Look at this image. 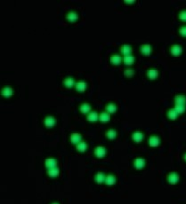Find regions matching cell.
Here are the masks:
<instances>
[{"label":"cell","mask_w":186,"mask_h":204,"mask_svg":"<svg viewBox=\"0 0 186 204\" xmlns=\"http://www.w3.org/2000/svg\"><path fill=\"white\" fill-rule=\"evenodd\" d=\"M186 108V96L182 94H178L175 96V107L174 109L176 110L178 115H182L185 111Z\"/></svg>","instance_id":"6da1fadb"},{"label":"cell","mask_w":186,"mask_h":204,"mask_svg":"<svg viewBox=\"0 0 186 204\" xmlns=\"http://www.w3.org/2000/svg\"><path fill=\"white\" fill-rule=\"evenodd\" d=\"M180 179V176L176 172H170L167 175V181L170 185H175L178 183Z\"/></svg>","instance_id":"7a4b0ae2"},{"label":"cell","mask_w":186,"mask_h":204,"mask_svg":"<svg viewBox=\"0 0 186 204\" xmlns=\"http://www.w3.org/2000/svg\"><path fill=\"white\" fill-rule=\"evenodd\" d=\"M170 52L173 56L174 57H178L182 54V48L181 45H173L171 47H170Z\"/></svg>","instance_id":"3957f363"},{"label":"cell","mask_w":186,"mask_h":204,"mask_svg":"<svg viewBox=\"0 0 186 204\" xmlns=\"http://www.w3.org/2000/svg\"><path fill=\"white\" fill-rule=\"evenodd\" d=\"M45 126L46 128H53L55 124H56V119L54 116H48L45 118Z\"/></svg>","instance_id":"277c9868"},{"label":"cell","mask_w":186,"mask_h":204,"mask_svg":"<svg viewBox=\"0 0 186 204\" xmlns=\"http://www.w3.org/2000/svg\"><path fill=\"white\" fill-rule=\"evenodd\" d=\"M94 154L97 158H103L106 154V149L103 147H96L94 149Z\"/></svg>","instance_id":"5b68a950"},{"label":"cell","mask_w":186,"mask_h":204,"mask_svg":"<svg viewBox=\"0 0 186 204\" xmlns=\"http://www.w3.org/2000/svg\"><path fill=\"white\" fill-rule=\"evenodd\" d=\"M1 94L6 98H10L14 95V89L10 86H6L1 90Z\"/></svg>","instance_id":"8992f818"},{"label":"cell","mask_w":186,"mask_h":204,"mask_svg":"<svg viewBox=\"0 0 186 204\" xmlns=\"http://www.w3.org/2000/svg\"><path fill=\"white\" fill-rule=\"evenodd\" d=\"M140 50H141V52L145 55V56H149L150 53H151V51H152V48L150 45H142L141 47H140Z\"/></svg>","instance_id":"52a82bcc"},{"label":"cell","mask_w":186,"mask_h":204,"mask_svg":"<svg viewBox=\"0 0 186 204\" xmlns=\"http://www.w3.org/2000/svg\"><path fill=\"white\" fill-rule=\"evenodd\" d=\"M144 136L141 131H135L132 134V139L135 143H141L143 139Z\"/></svg>","instance_id":"ba28073f"},{"label":"cell","mask_w":186,"mask_h":204,"mask_svg":"<svg viewBox=\"0 0 186 204\" xmlns=\"http://www.w3.org/2000/svg\"><path fill=\"white\" fill-rule=\"evenodd\" d=\"M134 165L137 170H142L145 166V160L142 158H136L134 161Z\"/></svg>","instance_id":"9c48e42d"},{"label":"cell","mask_w":186,"mask_h":204,"mask_svg":"<svg viewBox=\"0 0 186 204\" xmlns=\"http://www.w3.org/2000/svg\"><path fill=\"white\" fill-rule=\"evenodd\" d=\"M66 19L70 22H76L78 20V14L76 12H69L66 14Z\"/></svg>","instance_id":"30bf717a"},{"label":"cell","mask_w":186,"mask_h":204,"mask_svg":"<svg viewBox=\"0 0 186 204\" xmlns=\"http://www.w3.org/2000/svg\"><path fill=\"white\" fill-rule=\"evenodd\" d=\"M82 140V136L79 133H72L70 135V141L72 144L78 145L81 142Z\"/></svg>","instance_id":"8fae6325"},{"label":"cell","mask_w":186,"mask_h":204,"mask_svg":"<svg viewBox=\"0 0 186 204\" xmlns=\"http://www.w3.org/2000/svg\"><path fill=\"white\" fill-rule=\"evenodd\" d=\"M47 174L50 177H56L59 176L60 174V169L57 168V167H54V168H51V169H47Z\"/></svg>","instance_id":"7c38bea8"},{"label":"cell","mask_w":186,"mask_h":204,"mask_svg":"<svg viewBox=\"0 0 186 204\" xmlns=\"http://www.w3.org/2000/svg\"><path fill=\"white\" fill-rule=\"evenodd\" d=\"M160 144V139L157 136H151L150 137L149 139V145L152 147H158V145Z\"/></svg>","instance_id":"4fadbf2b"},{"label":"cell","mask_w":186,"mask_h":204,"mask_svg":"<svg viewBox=\"0 0 186 204\" xmlns=\"http://www.w3.org/2000/svg\"><path fill=\"white\" fill-rule=\"evenodd\" d=\"M45 163H46V167L47 169L54 168L57 165V160L54 159V158H47V159H46Z\"/></svg>","instance_id":"5bb4252c"},{"label":"cell","mask_w":186,"mask_h":204,"mask_svg":"<svg viewBox=\"0 0 186 204\" xmlns=\"http://www.w3.org/2000/svg\"><path fill=\"white\" fill-rule=\"evenodd\" d=\"M132 51H133V49H132V47L129 45H123L120 46V52L125 56L129 55L132 52Z\"/></svg>","instance_id":"9a60e30c"},{"label":"cell","mask_w":186,"mask_h":204,"mask_svg":"<svg viewBox=\"0 0 186 204\" xmlns=\"http://www.w3.org/2000/svg\"><path fill=\"white\" fill-rule=\"evenodd\" d=\"M105 175L102 173V172H101V171H99V172H97L96 174H95V176H94V180H95V182L97 183V184H102V183H104L105 182Z\"/></svg>","instance_id":"2e32d148"},{"label":"cell","mask_w":186,"mask_h":204,"mask_svg":"<svg viewBox=\"0 0 186 204\" xmlns=\"http://www.w3.org/2000/svg\"><path fill=\"white\" fill-rule=\"evenodd\" d=\"M158 71L157 69H149L147 71V76L149 77V79L150 80H155L158 78Z\"/></svg>","instance_id":"e0dca14e"},{"label":"cell","mask_w":186,"mask_h":204,"mask_svg":"<svg viewBox=\"0 0 186 204\" xmlns=\"http://www.w3.org/2000/svg\"><path fill=\"white\" fill-rule=\"evenodd\" d=\"M63 85L67 88H71L73 87L74 85H76V83H75V80L72 78V77H67L63 80L62 82Z\"/></svg>","instance_id":"ac0fdd59"},{"label":"cell","mask_w":186,"mask_h":204,"mask_svg":"<svg viewBox=\"0 0 186 204\" xmlns=\"http://www.w3.org/2000/svg\"><path fill=\"white\" fill-rule=\"evenodd\" d=\"M76 89L78 91H80V92H84L87 87V83L84 81H81V82H78V83H76Z\"/></svg>","instance_id":"d6986e66"},{"label":"cell","mask_w":186,"mask_h":204,"mask_svg":"<svg viewBox=\"0 0 186 204\" xmlns=\"http://www.w3.org/2000/svg\"><path fill=\"white\" fill-rule=\"evenodd\" d=\"M134 60H135V58L134 56H131V55H126V56H124V58H123L124 63L127 66L133 65Z\"/></svg>","instance_id":"ffe728a7"},{"label":"cell","mask_w":186,"mask_h":204,"mask_svg":"<svg viewBox=\"0 0 186 204\" xmlns=\"http://www.w3.org/2000/svg\"><path fill=\"white\" fill-rule=\"evenodd\" d=\"M116 181H117V179H116V177L113 175H108L106 177V178H105V182L104 183L107 185H113L116 184Z\"/></svg>","instance_id":"44dd1931"},{"label":"cell","mask_w":186,"mask_h":204,"mask_svg":"<svg viewBox=\"0 0 186 204\" xmlns=\"http://www.w3.org/2000/svg\"><path fill=\"white\" fill-rule=\"evenodd\" d=\"M121 61H122V58L119 55H112L110 57V62L113 65L118 66V65H119L121 63Z\"/></svg>","instance_id":"7402d4cb"},{"label":"cell","mask_w":186,"mask_h":204,"mask_svg":"<svg viewBox=\"0 0 186 204\" xmlns=\"http://www.w3.org/2000/svg\"><path fill=\"white\" fill-rule=\"evenodd\" d=\"M79 109H80V111L82 112V114H87V113H89L90 110H91V106H90L88 103H83V104L80 106Z\"/></svg>","instance_id":"603a6c76"},{"label":"cell","mask_w":186,"mask_h":204,"mask_svg":"<svg viewBox=\"0 0 186 204\" xmlns=\"http://www.w3.org/2000/svg\"><path fill=\"white\" fill-rule=\"evenodd\" d=\"M177 116H178V114H177V112H176V110L174 109V108H171V109H169L168 110V112H167V117L170 119V120H175L176 119V117H177Z\"/></svg>","instance_id":"cb8c5ba5"},{"label":"cell","mask_w":186,"mask_h":204,"mask_svg":"<svg viewBox=\"0 0 186 204\" xmlns=\"http://www.w3.org/2000/svg\"><path fill=\"white\" fill-rule=\"evenodd\" d=\"M99 120L101 122H102V123H107V122H109L110 120V114H108L106 112H103V113H102L100 115Z\"/></svg>","instance_id":"d4e9b609"},{"label":"cell","mask_w":186,"mask_h":204,"mask_svg":"<svg viewBox=\"0 0 186 204\" xmlns=\"http://www.w3.org/2000/svg\"><path fill=\"white\" fill-rule=\"evenodd\" d=\"M87 121L89 122H96L97 120H99V116L96 112H92L87 116Z\"/></svg>","instance_id":"484cf974"},{"label":"cell","mask_w":186,"mask_h":204,"mask_svg":"<svg viewBox=\"0 0 186 204\" xmlns=\"http://www.w3.org/2000/svg\"><path fill=\"white\" fill-rule=\"evenodd\" d=\"M86 149H87V145H86V143L84 142V141H81L79 144L77 145V150H78V152L84 153V152H86Z\"/></svg>","instance_id":"4316f807"},{"label":"cell","mask_w":186,"mask_h":204,"mask_svg":"<svg viewBox=\"0 0 186 204\" xmlns=\"http://www.w3.org/2000/svg\"><path fill=\"white\" fill-rule=\"evenodd\" d=\"M105 109L107 110V112H109L110 114H114L117 111V107L115 106V104L113 103H110L105 107Z\"/></svg>","instance_id":"83f0119b"},{"label":"cell","mask_w":186,"mask_h":204,"mask_svg":"<svg viewBox=\"0 0 186 204\" xmlns=\"http://www.w3.org/2000/svg\"><path fill=\"white\" fill-rule=\"evenodd\" d=\"M105 135H106V137L109 139H114L117 137V131H114V130H112V129H110V130H109V131H106Z\"/></svg>","instance_id":"f1b7e54d"},{"label":"cell","mask_w":186,"mask_h":204,"mask_svg":"<svg viewBox=\"0 0 186 204\" xmlns=\"http://www.w3.org/2000/svg\"><path fill=\"white\" fill-rule=\"evenodd\" d=\"M134 75V69H126L124 71V75L126 77H132Z\"/></svg>","instance_id":"f546056e"},{"label":"cell","mask_w":186,"mask_h":204,"mask_svg":"<svg viewBox=\"0 0 186 204\" xmlns=\"http://www.w3.org/2000/svg\"><path fill=\"white\" fill-rule=\"evenodd\" d=\"M179 19L182 22H186V11H182L179 14Z\"/></svg>","instance_id":"4dcf8cb0"},{"label":"cell","mask_w":186,"mask_h":204,"mask_svg":"<svg viewBox=\"0 0 186 204\" xmlns=\"http://www.w3.org/2000/svg\"><path fill=\"white\" fill-rule=\"evenodd\" d=\"M179 32H180V34H181L182 37H186V26H182V27L179 29Z\"/></svg>","instance_id":"1f68e13d"},{"label":"cell","mask_w":186,"mask_h":204,"mask_svg":"<svg viewBox=\"0 0 186 204\" xmlns=\"http://www.w3.org/2000/svg\"><path fill=\"white\" fill-rule=\"evenodd\" d=\"M135 1L134 0H131V1H128V0H126L125 1V3H127V4H133V3H134Z\"/></svg>","instance_id":"d6a6232c"},{"label":"cell","mask_w":186,"mask_h":204,"mask_svg":"<svg viewBox=\"0 0 186 204\" xmlns=\"http://www.w3.org/2000/svg\"><path fill=\"white\" fill-rule=\"evenodd\" d=\"M183 159H184V161L186 162V153L184 154V155H183Z\"/></svg>","instance_id":"836d02e7"},{"label":"cell","mask_w":186,"mask_h":204,"mask_svg":"<svg viewBox=\"0 0 186 204\" xmlns=\"http://www.w3.org/2000/svg\"><path fill=\"white\" fill-rule=\"evenodd\" d=\"M52 204H59V203H58V202H53Z\"/></svg>","instance_id":"e575fe53"}]
</instances>
